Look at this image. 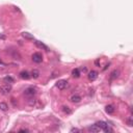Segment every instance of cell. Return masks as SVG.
Listing matches in <instances>:
<instances>
[{
  "label": "cell",
  "mask_w": 133,
  "mask_h": 133,
  "mask_svg": "<svg viewBox=\"0 0 133 133\" xmlns=\"http://www.w3.org/2000/svg\"><path fill=\"white\" fill-rule=\"evenodd\" d=\"M98 127H100L101 130H103V131H105V132H112V130H111L110 128L108 127V124L106 123V122H103V121H100V122H98L97 124Z\"/></svg>",
  "instance_id": "cell-1"
},
{
  "label": "cell",
  "mask_w": 133,
  "mask_h": 133,
  "mask_svg": "<svg viewBox=\"0 0 133 133\" xmlns=\"http://www.w3.org/2000/svg\"><path fill=\"white\" fill-rule=\"evenodd\" d=\"M12 90V85L10 84H4V85H1L0 86V93L2 95H9Z\"/></svg>",
  "instance_id": "cell-2"
},
{
  "label": "cell",
  "mask_w": 133,
  "mask_h": 133,
  "mask_svg": "<svg viewBox=\"0 0 133 133\" xmlns=\"http://www.w3.org/2000/svg\"><path fill=\"white\" fill-rule=\"evenodd\" d=\"M35 93H36V90L33 87H28L24 90V95L27 96V97H33L35 95Z\"/></svg>",
  "instance_id": "cell-3"
},
{
  "label": "cell",
  "mask_w": 133,
  "mask_h": 133,
  "mask_svg": "<svg viewBox=\"0 0 133 133\" xmlns=\"http://www.w3.org/2000/svg\"><path fill=\"white\" fill-rule=\"evenodd\" d=\"M68 86V81L67 80H58L56 83V87L58 90H64Z\"/></svg>",
  "instance_id": "cell-4"
},
{
  "label": "cell",
  "mask_w": 133,
  "mask_h": 133,
  "mask_svg": "<svg viewBox=\"0 0 133 133\" xmlns=\"http://www.w3.org/2000/svg\"><path fill=\"white\" fill-rule=\"evenodd\" d=\"M32 60L36 62V64H40L43 60V56H42L41 53H39V52H36V53H33L32 54Z\"/></svg>",
  "instance_id": "cell-5"
},
{
  "label": "cell",
  "mask_w": 133,
  "mask_h": 133,
  "mask_svg": "<svg viewBox=\"0 0 133 133\" xmlns=\"http://www.w3.org/2000/svg\"><path fill=\"white\" fill-rule=\"evenodd\" d=\"M98 78V73L96 71H90V73H88V79L92 80V81H94V80H96Z\"/></svg>",
  "instance_id": "cell-6"
},
{
  "label": "cell",
  "mask_w": 133,
  "mask_h": 133,
  "mask_svg": "<svg viewBox=\"0 0 133 133\" xmlns=\"http://www.w3.org/2000/svg\"><path fill=\"white\" fill-rule=\"evenodd\" d=\"M87 130L90 132H99L101 130V128H100V127H98L97 125H92L90 127H88Z\"/></svg>",
  "instance_id": "cell-7"
},
{
  "label": "cell",
  "mask_w": 133,
  "mask_h": 133,
  "mask_svg": "<svg viewBox=\"0 0 133 133\" xmlns=\"http://www.w3.org/2000/svg\"><path fill=\"white\" fill-rule=\"evenodd\" d=\"M35 45L39 47V48H41V49H44V50H46V51H49V49H48V47H47L45 44H43L42 42H39V41H35Z\"/></svg>",
  "instance_id": "cell-8"
},
{
  "label": "cell",
  "mask_w": 133,
  "mask_h": 133,
  "mask_svg": "<svg viewBox=\"0 0 133 133\" xmlns=\"http://www.w3.org/2000/svg\"><path fill=\"white\" fill-rule=\"evenodd\" d=\"M71 101L73 103H79L80 101H81V97L78 96V95H74V96H72L71 97Z\"/></svg>",
  "instance_id": "cell-9"
},
{
  "label": "cell",
  "mask_w": 133,
  "mask_h": 133,
  "mask_svg": "<svg viewBox=\"0 0 133 133\" xmlns=\"http://www.w3.org/2000/svg\"><path fill=\"white\" fill-rule=\"evenodd\" d=\"M22 36L26 40H34V38H33V35L31 34L29 32H22Z\"/></svg>",
  "instance_id": "cell-10"
},
{
  "label": "cell",
  "mask_w": 133,
  "mask_h": 133,
  "mask_svg": "<svg viewBox=\"0 0 133 133\" xmlns=\"http://www.w3.org/2000/svg\"><path fill=\"white\" fill-rule=\"evenodd\" d=\"M105 111L108 114H112L114 112V107L112 105H107V106H106V108H105Z\"/></svg>",
  "instance_id": "cell-11"
},
{
  "label": "cell",
  "mask_w": 133,
  "mask_h": 133,
  "mask_svg": "<svg viewBox=\"0 0 133 133\" xmlns=\"http://www.w3.org/2000/svg\"><path fill=\"white\" fill-rule=\"evenodd\" d=\"M20 77L22 78V79H26V80H27V79H29L30 76H29V73H28V72L23 71V72L20 73Z\"/></svg>",
  "instance_id": "cell-12"
},
{
  "label": "cell",
  "mask_w": 133,
  "mask_h": 133,
  "mask_svg": "<svg viewBox=\"0 0 133 133\" xmlns=\"http://www.w3.org/2000/svg\"><path fill=\"white\" fill-rule=\"evenodd\" d=\"M119 75H120V71H119V70H114V71L110 74V79H111V80L116 79V78L119 77Z\"/></svg>",
  "instance_id": "cell-13"
},
{
  "label": "cell",
  "mask_w": 133,
  "mask_h": 133,
  "mask_svg": "<svg viewBox=\"0 0 133 133\" xmlns=\"http://www.w3.org/2000/svg\"><path fill=\"white\" fill-rule=\"evenodd\" d=\"M31 76L34 78V79L39 78V77H40V71H39V70H36V69L32 70V72H31Z\"/></svg>",
  "instance_id": "cell-14"
},
{
  "label": "cell",
  "mask_w": 133,
  "mask_h": 133,
  "mask_svg": "<svg viewBox=\"0 0 133 133\" xmlns=\"http://www.w3.org/2000/svg\"><path fill=\"white\" fill-rule=\"evenodd\" d=\"M0 109H1L2 111H6L7 109H9V106H7L6 103L1 102V103H0Z\"/></svg>",
  "instance_id": "cell-15"
},
{
  "label": "cell",
  "mask_w": 133,
  "mask_h": 133,
  "mask_svg": "<svg viewBox=\"0 0 133 133\" xmlns=\"http://www.w3.org/2000/svg\"><path fill=\"white\" fill-rule=\"evenodd\" d=\"M72 75H73V77H75V78H78V77H79V76H80L79 69H75V70H73Z\"/></svg>",
  "instance_id": "cell-16"
},
{
  "label": "cell",
  "mask_w": 133,
  "mask_h": 133,
  "mask_svg": "<svg viewBox=\"0 0 133 133\" xmlns=\"http://www.w3.org/2000/svg\"><path fill=\"white\" fill-rule=\"evenodd\" d=\"M62 110H64V112H66V113H71V109L68 107V106H64V107H62Z\"/></svg>",
  "instance_id": "cell-17"
},
{
  "label": "cell",
  "mask_w": 133,
  "mask_h": 133,
  "mask_svg": "<svg viewBox=\"0 0 133 133\" xmlns=\"http://www.w3.org/2000/svg\"><path fill=\"white\" fill-rule=\"evenodd\" d=\"M4 81H6V82H13V81H14V79H13L12 77L7 76V77H5V78H4Z\"/></svg>",
  "instance_id": "cell-18"
},
{
  "label": "cell",
  "mask_w": 133,
  "mask_h": 133,
  "mask_svg": "<svg viewBox=\"0 0 133 133\" xmlns=\"http://www.w3.org/2000/svg\"><path fill=\"white\" fill-rule=\"evenodd\" d=\"M71 132H81V130H79L77 128H73V129H71Z\"/></svg>",
  "instance_id": "cell-19"
},
{
  "label": "cell",
  "mask_w": 133,
  "mask_h": 133,
  "mask_svg": "<svg viewBox=\"0 0 133 133\" xmlns=\"http://www.w3.org/2000/svg\"><path fill=\"white\" fill-rule=\"evenodd\" d=\"M127 123H128V125H129V126H132V119L131 118H130V119H128V121H127Z\"/></svg>",
  "instance_id": "cell-20"
}]
</instances>
